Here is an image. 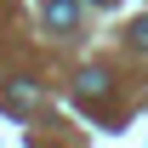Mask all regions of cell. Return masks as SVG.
I'll list each match as a JSON object with an SVG mask.
<instances>
[{
	"instance_id": "cell-1",
	"label": "cell",
	"mask_w": 148,
	"mask_h": 148,
	"mask_svg": "<svg viewBox=\"0 0 148 148\" xmlns=\"http://www.w3.org/2000/svg\"><path fill=\"white\" fill-rule=\"evenodd\" d=\"M40 12H46V23H51V29H74V0H46Z\"/></svg>"
},
{
	"instance_id": "cell-2",
	"label": "cell",
	"mask_w": 148,
	"mask_h": 148,
	"mask_svg": "<svg viewBox=\"0 0 148 148\" xmlns=\"http://www.w3.org/2000/svg\"><path fill=\"white\" fill-rule=\"evenodd\" d=\"M103 91H108V74H103V69H86V74H80V97H103Z\"/></svg>"
},
{
	"instance_id": "cell-3",
	"label": "cell",
	"mask_w": 148,
	"mask_h": 148,
	"mask_svg": "<svg viewBox=\"0 0 148 148\" xmlns=\"http://www.w3.org/2000/svg\"><path fill=\"white\" fill-rule=\"evenodd\" d=\"M29 103H34V86L17 80V86H12V108H29Z\"/></svg>"
},
{
	"instance_id": "cell-4",
	"label": "cell",
	"mask_w": 148,
	"mask_h": 148,
	"mask_svg": "<svg viewBox=\"0 0 148 148\" xmlns=\"http://www.w3.org/2000/svg\"><path fill=\"white\" fill-rule=\"evenodd\" d=\"M131 46H137V51H148V23H131Z\"/></svg>"
},
{
	"instance_id": "cell-5",
	"label": "cell",
	"mask_w": 148,
	"mask_h": 148,
	"mask_svg": "<svg viewBox=\"0 0 148 148\" xmlns=\"http://www.w3.org/2000/svg\"><path fill=\"white\" fill-rule=\"evenodd\" d=\"M97 6H108V0H97Z\"/></svg>"
}]
</instances>
